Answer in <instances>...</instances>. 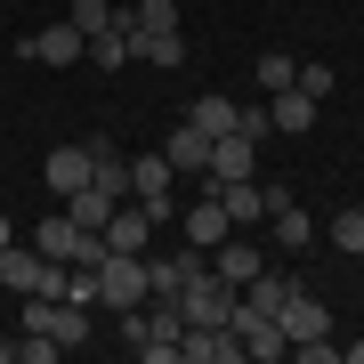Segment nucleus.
<instances>
[{
    "instance_id": "27",
    "label": "nucleus",
    "mask_w": 364,
    "mask_h": 364,
    "mask_svg": "<svg viewBox=\"0 0 364 364\" xmlns=\"http://www.w3.org/2000/svg\"><path fill=\"white\" fill-rule=\"evenodd\" d=\"M291 356H299V364H332L340 348H332V332H316V340H291Z\"/></svg>"
},
{
    "instance_id": "2",
    "label": "nucleus",
    "mask_w": 364,
    "mask_h": 364,
    "mask_svg": "<svg viewBox=\"0 0 364 364\" xmlns=\"http://www.w3.org/2000/svg\"><path fill=\"white\" fill-rule=\"evenodd\" d=\"M170 186H178V170H170V154H130V203H146V210H154V227H162V219H178Z\"/></svg>"
},
{
    "instance_id": "6",
    "label": "nucleus",
    "mask_w": 364,
    "mask_h": 364,
    "mask_svg": "<svg viewBox=\"0 0 364 364\" xmlns=\"http://www.w3.org/2000/svg\"><path fill=\"white\" fill-rule=\"evenodd\" d=\"M25 57H33V65H81V57H90V41H81L73 25H41V33L25 41Z\"/></svg>"
},
{
    "instance_id": "14",
    "label": "nucleus",
    "mask_w": 364,
    "mask_h": 364,
    "mask_svg": "<svg viewBox=\"0 0 364 364\" xmlns=\"http://www.w3.org/2000/svg\"><path fill=\"white\" fill-rule=\"evenodd\" d=\"M210 267H219V275H227V284H235V291H243V284H251V275H259V251H251V243H243V235H227V243H219V251H210Z\"/></svg>"
},
{
    "instance_id": "15",
    "label": "nucleus",
    "mask_w": 364,
    "mask_h": 364,
    "mask_svg": "<svg viewBox=\"0 0 364 364\" xmlns=\"http://www.w3.org/2000/svg\"><path fill=\"white\" fill-rule=\"evenodd\" d=\"M65 25H73L81 41H97V33H114V25H122V9H114V0H73Z\"/></svg>"
},
{
    "instance_id": "18",
    "label": "nucleus",
    "mask_w": 364,
    "mask_h": 364,
    "mask_svg": "<svg viewBox=\"0 0 364 364\" xmlns=\"http://www.w3.org/2000/svg\"><path fill=\"white\" fill-rule=\"evenodd\" d=\"M65 210H73V227H97V235H105V219H114L122 203L105 195V186H81V195H65Z\"/></svg>"
},
{
    "instance_id": "9",
    "label": "nucleus",
    "mask_w": 364,
    "mask_h": 364,
    "mask_svg": "<svg viewBox=\"0 0 364 364\" xmlns=\"http://www.w3.org/2000/svg\"><path fill=\"white\" fill-rule=\"evenodd\" d=\"M41 178H49L57 195H81V186H90V138H81V146H49Z\"/></svg>"
},
{
    "instance_id": "19",
    "label": "nucleus",
    "mask_w": 364,
    "mask_h": 364,
    "mask_svg": "<svg viewBox=\"0 0 364 364\" xmlns=\"http://www.w3.org/2000/svg\"><path fill=\"white\" fill-rule=\"evenodd\" d=\"M122 25H138V33H178V0H138V9H122Z\"/></svg>"
},
{
    "instance_id": "1",
    "label": "nucleus",
    "mask_w": 364,
    "mask_h": 364,
    "mask_svg": "<svg viewBox=\"0 0 364 364\" xmlns=\"http://www.w3.org/2000/svg\"><path fill=\"white\" fill-rule=\"evenodd\" d=\"M154 299V267H146V251H105L97 259V308H114V316H130Z\"/></svg>"
},
{
    "instance_id": "4",
    "label": "nucleus",
    "mask_w": 364,
    "mask_h": 364,
    "mask_svg": "<svg viewBox=\"0 0 364 364\" xmlns=\"http://www.w3.org/2000/svg\"><path fill=\"white\" fill-rule=\"evenodd\" d=\"M219 178H259V138H243V130L210 138V170H203V186H219Z\"/></svg>"
},
{
    "instance_id": "5",
    "label": "nucleus",
    "mask_w": 364,
    "mask_h": 364,
    "mask_svg": "<svg viewBox=\"0 0 364 364\" xmlns=\"http://www.w3.org/2000/svg\"><path fill=\"white\" fill-rule=\"evenodd\" d=\"M146 267H154V299H178V291L210 267V251H195V243H186V251H162V259H146Z\"/></svg>"
},
{
    "instance_id": "29",
    "label": "nucleus",
    "mask_w": 364,
    "mask_h": 364,
    "mask_svg": "<svg viewBox=\"0 0 364 364\" xmlns=\"http://www.w3.org/2000/svg\"><path fill=\"white\" fill-rule=\"evenodd\" d=\"M348 364H364V340H348Z\"/></svg>"
},
{
    "instance_id": "22",
    "label": "nucleus",
    "mask_w": 364,
    "mask_h": 364,
    "mask_svg": "<svg viewBox=\"0 0 364 364\" xmlns=\"http://www.w3.org/2000/svg\"><path fill=\"white\" fill-rule=\"evenodd\" d=\"M90 57H97L105 73H122V65H130V33H122V25H114V33H97V41H90Z\"/></svg>"
},
{
    "instance_id": "23",
    "label": "nucleus",
    "mask_w": 364,
    "mask_h": 364,
    "mask_svg": "<svg viewBox=\"0 0 364 364\" xmlns=\"http://www.w3.org/2000/svg\"><path fill=\"white\" fill-rule=\"evenodd\" d=\"M332 251L364 259V210H340V219H332Z\"/></svg>"
},
{
    "instance_id": "21",
    "label": "nucleus",
    "mask_w": 364,
    "mask_h": 364,
    "mask_svg": "<svg viewBox=\"0 0 364 364\" xmlns=\"http://www.w3.org/2000/svg\"><path fill=\"white\" fill-rule=\"evenodd\" d=\"M291 291H299V284H291V275H251V284H243V299H251V308H267V316H275V308H284V299H291Z\"/></svg>"
},
{
    "instance_id": "28",
    "label": "nucleus",
    "mask_w": 364,
    "mask_h": 364,
    "mask_svg": "<svg viewBox=\"0 0 364 364\" xmlns=\"http://www.w3.org/2000/svg\"><path fill=\"white\" fill-rule=\"evenodd\" d=\"M9 243H16V227H9V210H0V251H9Z\"/></svg>"
},
{
    "instance_id": "16",
    "label": "nucleus",
    "mask_w": 364,
    "mask_h": 364,
    "mask_svg": "<svg viewBox=\"0 0 364 364\" xmlns=\"http://www.w3.org/2000/svg\"><path fill=\"white\" fill-rule=\"evenodd\" d=\"M122 33H130V57H146V65H178L186 57L178 33H138V25H122Z\"/></svg>"
},
{
    "instance_id": "13",
    "label": "nucleus",
    "mask_w": 364,
    "mask_h": 364,
    "mask_svg": "<svg viewBox=\"0 0 364 364\" xmlns=\"http://www.w3.org/2000/svg\"><path fill=\"white\" fill-rule=\"evenodd\" d=\"M275 324H284V340H316V332H332V324H324V299H308V291H291L284 308H275Z\"/></svg>"
},
{
    "instance_id": "12",
    "label": "nucleus",
    "mask_w": 364,
    "mask_h": 364,
    "mask_svg": "<svg viewBox=\"0 0 364 364\" xmlns=\"http://www.w3.org/2000/svg\"><path fill=\"white\" fill-rule=\"evenodd\" d=\"M162 154H170V170H178V178H203V170H210V138L195 130V122H178Z\"/></svg>"
},
{
    "instance_id": "17",
    "label": "nucleus",
    "mask_w": 364,
    "mask_h": 364,
    "mask_svg": "<svg viewBox=\"0 0 364 364\" xmlns=\"http://www.w3.org/2000/svg\"><path fill=\"white\" fill-rule=\"evenodd\" d=\"M186 122H195L203 138H227V130H235V97H219V90H210V97H195V105H186Z\"/></svg>"
},
{
    "instance_id": "11",
    "label": "nucleus",
    "mask_w": 364,
    "mask_h": 364,
    "mask_svg": "<svg viewBox=\"0 0 364 364\" xmlns=\"http://www.w3.org/2000/svg\"><path fill=\"white\" fill-rule=\"evenodd\" d=\"M227 235H235V219L219 210V195H195V210H186V243H195V251H219Z\"/></svg>"
},
{
    "instance_id": "24",
    "label": "nucleus",
    "mask_w": 364,
    "mask_h": 364,
    "mask_svg": "<svg viewBox=\"0 0 364 364\" xmlns=\"http://www.w3.org/2000/svg\"><path fill=\"white\" fill-rule=\"evenodd\" d=\"M16 356H25V364H57V356H65V340H49V332H25V340H16Z\"/></svg>"
},
{
    "instance_id": "26",
    "label": "nucleus",
    "mask_w": 364,
    "mask_h": 364,
    "mask_svg": "<svg viewBox=\"0 0 364 364\" xmlns=\"http://www.w3.org/2000/svg\"><path fill=\"white\" fill-rule=\"evenodd\" d=\"M291 81H299V90H308V97H316V105H324V97H332V65H299V73H291Z\"/></svg>"
},
{
    "instance_id": "20",
    "label": "nucleus",
    "mask_w": 364,
    "mask_h": 364,
    "mask_svg": "<svg viewBox=\"0 0 364 364\" xmlns=\"http://www.w3.org/2000/svg\"><path fill=\"white\" fill-rule=\"evenodd\" d=\"M267 227H275V243H291V251H308V243H316V219H308L299 203H284V210H275Z\"/></svg>"
},
{
    "instance_id": "25",
    "label": "nucleus",
    "mask_w": 364,
    "mask_h": 364,
    "mask_svg": "<svg viewBox=\"0 0 364 364\" xmlns=\"http://www.w3.org/2000/svg\"><path fill=\"white\" fill-rule=\"evenodd\" d=\"M291 57H259V97H275V90H291Z\"/></svg>"
},
{
    "instance_id": "7",
    "label": "nucleus",
    "mask_w": 364,
    "mask_h": 364,
    "mask_svg": "<svg viewBox=\"0 0 364 364\" xmlns=\"http://www.w3.org/2000/svg\"><path fill=\"white\" fill-rule=\"evenodd\" d=\"M105 251H154V210L146 203H122L105 219Z\"/></svg>"
},
{
    "instance_id": "10",
    "label": "nucleus",
    "mask_w": 364,
    "mask_h": 364,
    "mask_svg": "<svg viewBox=\"0 0 364 364\" xmlns=\"http://www.w3.org/2000/svg\"><path fill=\"white\" fill-rule=\"evenodd\" d=\"M267 122H275L284 138H308V130H316V97L291 81V90H275V97H267Z\"/></svg>"
},
{
    "instance_id": "3",
    "label": "nucleus",
    "mask_w": 364,
    "mask_h": 364,
    "mask_svg": "<svg viewBox=\"0 0 364 364\" xmlns=\"http://www.w3.org/2000/svg\"><path fill=\"white\" fill-rule=\"evenodd\" d=\"M178 316H186V324H227V316H235V284L219 267H203L195 284L178 291Z\"/></svg>"
},
{
    "instance_id": "8",
    "label": "nucleus",
    "mask_w": 364,
    "mask_h": 364,
    "mask_svg": "<svg viewBox=\"0 0 364 364\" xmlns=\"http://www.w3.org/2000/svg\"><path fill=\"white\" fill-rule=\"evenodd\" d=\"M203 195H219V210L235 227H259L267 219V195H259V178H219V186H203Z\"/></svg>"
},
{
    "instance_id": "30",
    "label": "nucleus",
    "mask_w": 364,
    "mask_h": 364,
    "mask_svg": "<svg viewBox=\"0 0 364 364\" xmlns=\"http://www.w3.org/2000/svg\"><path fill=\"white\" fill-rule=\"evenodd\" d=\"M9 356H16V340H0V364H9Z\"/></svg>"
}]
</instances>
